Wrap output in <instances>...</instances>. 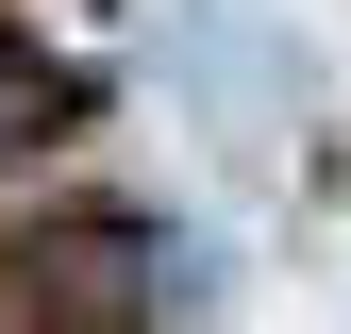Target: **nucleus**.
<instances>
[{"instance_id": "nucleus-2", "label": "nucleus", "mask_w": 351, "mask_h": 334, "mask_svg": "<svg viewBox=\"0 0 351 334\" xmlns=\"http://www.w3.org/2000/svg\"><path fill=\"white\" fill-rule=\"evenodd\" d=\"M34 117H84V84H67V67H34L17 34H0V151H17Z\"/></svg>"}, {"instance_id": "nucleus-1", "label": "nucleus", "mask_w": 351, "mask_h": 334, "mask_svg": "<svg viewBox=\"0 0 351 334\" xmlns=\"http://www.w3.org/2000/svg\"><path fill=\"white\" fill-rule=\"evenodd\" d=\"M151 301H167V268H151L134 218H51V234H17V318H34V334H151Z\"/></svg>"}]
</instances>
